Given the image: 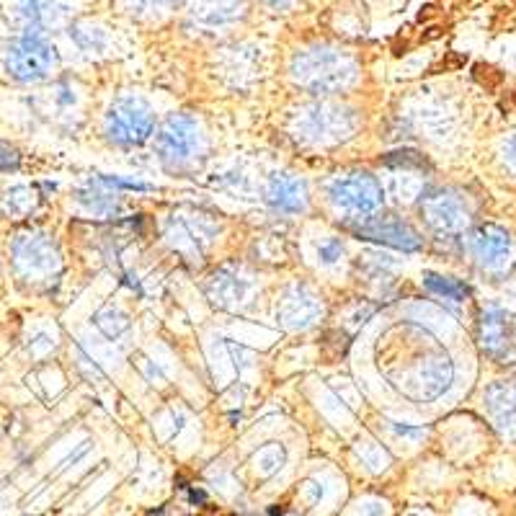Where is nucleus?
Returning a JSON list of instances; mask_svg holds the SVG:
<instances>
[{"label":"nucleus","mask_w":516,"mask_h":516,"mask_svg":"<svg viewBox=\"0 0 516 516\" xmlns=\"http://www.w3.org/2000/svg\"><path fill=\"white\" fill-rule=\"evenodd\" d=\"M295 78L310 91L331 93L338 88H346L357 75V65L349 55L328 47H315V50L302 52L295 60Z\"/></svg>","instance_id":"nucleus-1"},{"label":"nucleus","mask_w":516,"mask_h":516,"mask_svg":"<svg viewBox=\"0 0 516 516\" xmlns=\"http://www.w3.org/2000/svg\"><path fill=\"white\" fill-rule=\"evenodd\" d=\"M3 57H6L8 75L21 80V83L44 80L57 62L55 47H50L42 37H34V34H24V37L8 42Z\"/></svg>","instance_id":"nucleus-2"},{"label":"nucleus","mask_w":516,"mask_h":516,"mask_svg":"<svg viewBox=\"0 0 516 516\" xmlns=\"http://www.w3.org/2000/svg\"><path fill=\"white\" fill-rule=\"evenodd\" d=\"M153 127V109L142 99H135V96H124L106 111V137L119 142V145H140L153 135Z\"/></svg>","instance_id":"nucleus-3"},{"label":"nucleus","mask_w":516,"mask_h":516,"mask_svg":"<svg viewBox=\"0 0 516 516\" xmlns=\"http://www.w3.org/2000/svg\"><path fill=\"white\" fill-rule=\"evenodd\" d=\"M328 197L338 207L357 212V215H367L382 204V189L375 176H369V173H346L333 181Z\"/></svg>","instance_id":"nucleus-4"},{"label":"nucleus","mask_w":516,"mask_h":516,"mask_svg":"<svg viewBox=\"0 0 516 516\" xmlns=\"http://www.w3.org/2000/svg\"><path fill=\"white\" fill-rule=\"evenodd\" d=\"M199 148H202L199 124L186 114H176L160 127L158 150L171 163H186V160L197 158Z\"/></svg>","instance_id":"nucleus-5"},{"label":"nucleus","mask_w":516,"mask_h":516,"mask_svg":"<svg viewBox=\"0 0 516 516\" xmlns=\"http://www.w3.org/2000/svg\"><path fill=\"white\" fill-rule=\"evenodd\" d=\"M351 233L362 240H375L382 246L400 248V251H421L424 238L403 220H395L393 215L387 217H367L359 225H349Z\"/></svg>","instance_id":"nucleus-6"},{"label":"nucleus","mask_w":516,"mask_h":516,"mask_svg":"<svg viewBox=\"0 0 516 516\" xmlns=\"http://www.w3.org/2000/svg\"><path fill=\"white\" fill-rule=\"evenodd\" d=\"M452 362L444 351L434 354V357H426L424 362L418 364L416 369L408 372V380L403 382V390L406 395H411L413 400H434L444 393L452 382Z\"/></svg>","instance_id":"nucleus-7"},{"label":"nucleus","mask_w":516,"mask_h":516,"mask_svg":"<svg viewBox=\"0 0 516 516\" xmlns=\"http://www.w3.org/2000/svg\"><path fill=\"white\" fill-rule=\"evenodd\" d=\"M421 212H424L426 222L439 233H460L467 228L470 220V209H467L465 199L457 191L437 189L426 194L421 202Z\"/></svg>","instance_id":"nucleus-8"},{"label":"nucleus","mask_w":516,"mask_h":516,"mask_svg":"<svg viewBox=\"0 0 516 516\" xmlns=\"http://www.w3.org/2000/svg\"><path fill=\"white\" fill-rule=\"evenodd\" d=\"M470 251L483 269L504 271L514 261V240L498 225H478L470 233Z\"/></svg>","instance_id":"nucleus-9"},{"label":"nucleus","mask_w":516,"mask_h":516,"mask_svg":"<svg viewBox=\"0 0 516 516\" xmlns=\"http://www.w3.org/2000/svg\"><path fill=\"white\" fill-rule=\"evenodd\" d=\"M478 341L488 357L509 359L514 354V318L509 310H483L478 323Z\"/></svg>","instance_id":"nucleus-10"},{"label":"nucleus","mask_w":516,"mask_h":516,"mask_svg":"<svg viewBox=\"0 0 516 516\" xmlns=\"http://www.w3.org/2000/svg\"><path fill=\"white\" fill-rule=\"evenodd\" d=\"M493 426L506 439H516V380L493 382L483 395Z\"/></svg>","instance_id":"nucleus-11"},{"label":"nucleus","mask_w":516,"mask_h":516,"mask_svg":"<svg viewBox=\"0 0 516 516\" xmlns=\"http://www.w3.org/2000/svg\"><path fill=\"white\" fill-rule=\"evenodd\" d=\"M13 253H16V264L29 274L31 271H50L57 264L55 246L44 235H21L13 246Z\"/></svg>","instance_id":"nucleus-12"},{"label":"nucleus","mask_w":516,"mask_h":516,"mask_svg":"<svg viewBox=\"0 0 516 516\" xmlns=\"http://www.w3.org/2000/svg\"><path fill=\"white\" fill-rule=\"evenodd\" d=\"M266 202L279 212H302L308 207V189L300 179L282 173V176H274L266 186Z\"/></svg>","instance_id":"nucleus-13"},{"label":"nucleus","mask_w":516,"mask_h":516,"mask_svg":"<svg viewBox=\"0 0 516 516\" xmlns=\"http://www.w3.org/2000/svg\"><path fill=\"white\" fill-rule=\"evenodd\" d=\"M240 8V0H197L194 3V16L212 26L228 24L235 19V13Z\"/></svg>","instance_id":"nucleus-14"},{"label":"nucleus","mask_w":516,"mask_h":516,"mask_svg":"<svg viewBox=\"0 0 516 516\" xmlns=\"http://www.w3.org/2000/svg\"><path fill=\"white\" fill-rule=\"evenodd\" d=\"M424 287L434 295L444 297V300H455L465 302L470 297V287L465 282L455 277H444V274H437V271H426L424 274Z\"/></svg>","instance_id":"nucleus-15"},{"label":"nucleus","mask_w":516,"mask_h":516,"mask_svg":"<svg viewBox=\"0 0 516 516\" xmlns=\"http://www.w3.org/2000/svg\"><path fill=\"white\" fill-rule=\"evenodd\" d=\"M21 166V155L19 150L0 142V171H16Z\"/></svg>","instance_id":"nucleus-16"},{"label":"nucleus","mask_w":516,"mask_h":516,"mask_svg":"<svg viewBox=\"0 0 516 516\" xmlns=\"http://www.w3.org/2000/svg\"><path fill=\"white\" fill-rule=\"evenodd\" d=\"M504 160H506V166L516 173V132H511V135L504 140Z\"/></svg>","instance_id":"nucleus-17"},{"label":"nucleus","mask_w":516,"mask_h":516,"mask_svg":"<svg viewBox=\"0 0 516 516\" xmlns=\"http://www.w3.org/2000/svg\"><path fill=\"white\" fill-rule=\"evenodd\" d=\"M320 256H323V261H326V264H333V261H336V258L341 256V246H338V243H331V246H323V248H320Z\"/></svg>","instance_id":"nucleus-18"},{"label":"nucleus","mask_w":516,"mask_h":516,"mask_svg":"<svg viewBox=\"0 0 516 516\" xmlns=\"http://www.w3.org/2000/svg\"><path fill=\"white\" fill-rule=\"evenodd\" d=\"M132 3H137V6H142L145 8V11H160V8H166V6H171L173 0H132Z\"/></svg>","instance_id":"nucleus-19"},{"label":"nucleus","mask_w":516,"mask_h":516,"mask_svg":"<svg viewBox=\"0 0 516 516\" xmlns=\"http://www.w3.org/2000/svg\"><path fill=\"white\" fill-rule=\"evenodd\" d=\"M266 3H269V6H274V8H287V6H292L295 0H266Z\"/></svg>","instance_id":"nucleus-20"}]
</instances>
